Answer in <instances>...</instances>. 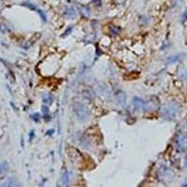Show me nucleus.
Returning a JSON list of instances; mask_svg holds the SVG:
<instances>
[]
</instances>
